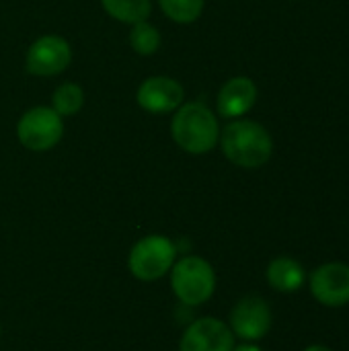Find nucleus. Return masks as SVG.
Returning a JSON list of instances; mask_svg holds the SVG:
<instances>
[{
	"mask_svg": "<svg viewBox=\"0 0 349 351\" xmlns=\"http://www.w3.org/2000/svg\"><path fill=\"white\" fill-rule=\"evenodd\" d=\"M220 146L224 156L241 169H259L267 165L274 154V140L269 132L251 119H234L220 132Z\"/></svg>",
	"mask_w": 349,
	"mask_h": 351,
	"instance_id": "f257e3e1",
	"label": "nucleus"
},
{
	"mask_svg": "<svg viewBox=\"0 0 349 351\" xmlns=\"http://www.w3.org/2000/svg\"><path fill=\"white\" fill-rule=\"evenodd\" d=\"M175 144L189 154H206L216 148L220 140V125L216 113L200 101L183 103L171 121Z\"/></svg>",
	"mask_w": 349,
	"mask_h": 351,
	"instance_id": "f03ea898",
	"label": "nucleus"
},
{
	"mask_svg": "<svg viewBox=\"0 0 349 351\" xmlns=\"http://www.w3.org/2000/svg\"><path fill=\"white\" fill-rule=\"evenodd\" d=\"M169 274L173 294L183 306H202L216 292V271L212 263L200 255H185L177 259Z\"/></svg>",
	"mask_w": 349,
	"mask_h": 351,
	"instance_id": "7ed1b4c3",
	"label": "nucleus"
},
{
	"mask_svg": "<svg viewBox=\"0 0 349 351\" xmlns=\"http://www.w3.org/2000/svg\"><path fill=\"white\" fill-rule=\"evenodd\" d=\"M177 245L163 234H148L140 239L130 255L128 269L140 282H156L165 278L177 261Z\"/></svg>",
	"mask_w": 349,
	"mask_h": 351,
	"instance_id": "20e7f679",
	"label": "nucleus"
},
{
	"mask_svg": "<svg viewBox=\"0 0 349 351\" xmlns=\"http://www.w3.org/2000/svg\"><path fill=\"white\" fill-rule=\"evenodd\" d=\"M19 142L33 152H47L64 136V119L51 107H33L16 123Z\"/></svg>",
	"mask_w": 349,
	"mask_h": 351,
	"instance_id": "39448f33",
	"label": "nucleus"
},
{
	"mask_svg": "<svg viewBox=\"0 0 349 351\" xmlns=\"http://www.w3.org/2000/svg\"><path fill=\"white\" fill-rule=\"evenodd\" d=\"M274 325V313L265 298L261 296H245L230 311L228 327L234 337L243 341L257 343L261 341Z\"/></svg>",
	"mask_w": 349,
	"mask_h": 351,
	"instance_id": "423d86ee",
	"label": "nucleus"
},
{
	"mask_svg": "<svg viewBox=\"0 0 349 351\" xmlns=\"http://www.w3.org/2000/svg\"><path fill=\"white\" fill-rule=\"evenodd\" d=\"M309 288L313 298L329 308H341L349 304V265L331 261L319 265L309 276Z\"/></svg>",
	"mask_w": 349,
	"mask_h": 351,
	"instance_id": "0eeeda50",
	"label": "nucleus"
},
{
	"mask_svg": "<svg viewBox=\"0 0 349 351\" xmlns=\"http://www.w3.org/2000/svg\"><path fill=\"white\" fill-rule=\"evenodd\" d=\"M234 333L216 317H200L183 331L179 351H232Z\"/></svg>",
	"mask_w": 349,
	"mask_h": 351,
	"instance_id": "6e6552de",
	"label": "nucleus"
},
{
	"mask_svg": "<svg viewBox=\"0 0 349 351\" xmlns=\"http://www.w3.org/2000/svg\"><path fill=\"white\" fill-rule=\"evenodd\" d=\"M72 62V47L60 35H41L27 49V70L35 76H56Z\"/></svg>",
	"mask_w": 349,
	"mask_h": 351,
	"instance_id": "1a4fd4ad",
	"label": "nucleus"
},
{
	"mask_svg": "<svg viewBox=\"0 0 349 351\" xmlns=\"http://www.w3.org/2000/svg\"><path fill=\"white\" fill-rule=\"evenodd\" d=\"M183 99H185V88L181 86L179 80L171 76H150L138 86L136 93L138 105L152 115L177 111L183 105Z\"/></svg>",
	"mask_w": 349,
	"mask_h": 351,
	"instance_id": "9d476101",
	"label": "nucleus"
},
{
	"mask_svg": "<svg viewBox=\"0 0 349 351\" xmlns=\"http://www.w3.org/2000/svg\"><path fill=\"white\" fill-rule=\"evenodd\" d=\"M257 103V86L247 76H234L226 80L218 93L216 109L226 119H239L253 109Z\"/></svg>",
	"mask_w": 349,
	"mask_h": 351,
	"instance_id": "9b49d317",
	"label": "nucleus"
},
{
	"mask_svg": "<svg viewBox=\"0 0 349 351\" xmlns=\"http://www.w3.org/2000/svg\"><path fill=\"white\" fill-rule=\"evenodd\" d=\"M265 278L267 284L282 294H294L306 284L304 267L292 257H276L274 261H269Z\"/></svg>",
	"mask_w": 349,
	"mask_h": 351,
	"instance_id": "f8f14e48",
	"label": "nucleus"
},
{
	"mask_svg": "<svg viewBox=\"0 0 349 351\" xmlns=\"http://www.w3.org/2000/svg\"><path fill=\"white\" fill-rule=\"evenodd\" d=\"M105 12L125 25H136L142 21H148L152 12L150 0H101Z\"/></svg>",
	"mask_w": 349,
	"mask_h": 351,
	"instance_id": "ddd939ff",
	"label": "nucleus"
},
{
	"mask_svg": "<svg viewBox=\"0 0 349 351\" xmlns=\"http://www.w3.org/2000/svg\"><path fill=\"white\" fill-rule=\"evenodd\" d=\"M84 105V90L80 84L76 82H64L53 90L51 97V109L62 115V117H70L76 115Z\"/></svg>",
	"mask_w": 349,
	"mask_h": 351,
	"instance_id": "4468645a",
	"label": "nucleus"
},
{
	"mask_svg": "<svg viewBox=\"0 0 349 351\" xmlns=\"http://www.w3.org/2000/svg\"><path fill=\"white\" fill-rule=\"evenodd\" d=\"M130 45L140 56H152L160 47V33L148 21L136 23L132 25V31H130Z\"/></svg>",
	"mask_w": 349,
	"mask_h": 351,
	"instance_id": "2eb2a0df",
	"label": "nucleus"
},
{
	"mask_svg": "<svg viewBox=\"0 0 349 351\" xmlns=\"http://www.w3.org/2000/svg\"><path fill=\"white\" fill-rule=\"evenodd\" d=\"M163 12L181 25L197 21L204 12V0H158Z\"/></svg>",
	"mask_w": 349,
	"mask_h": 351,
	"instance_id": "dca6fc26",
	"label": "nucleus"
},
{
	"mask_svg": "<svg viewBox=\"0 0 349 351\" xmlns=\"http://www.w3.org/2000/svg\"><path fill=\"white\" fill-rule=\"evenodd\" d=\"M232 351H263L257 343H251V341H243L241 346H234Z\"/></svg>",
	"mask_w": 349,
	"mask_h": 351,
	"instance_id": "f3484780",
	"label": "nucleus"
},
{
	"mask_svg": "<svg viewBox=\"0 0 349 351\" xmlns=\"http://www.w3.org/2000/svg\"><path fill=\"white\" fill-rule=\"evenodd\" d=\"M304 351H333L331 348H327V346H311V348H306Z\"/></svg>",
	"mask_w": 349,
	"mask_h": 351,
	"instance_id": "a211bd4d",
	"label": "nucleus"
},
{
	"mask_svg": "<svg viewBox=\"0 0 349 351\" xmlns=\"http://www.w3.org/2000/svg\"><path fill=\"white\" fill-rule=\"evenodd\" d=\"M0 337H2V327H0Z\"/></svg>",
	"mask_w": 349,
	"mask_h": 351,
	"instance_id": "6ab92c4d",
	"label": "nucleus"
}]
</instances>
